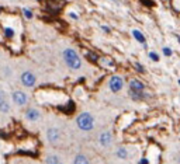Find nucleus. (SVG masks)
<instances>
[{"label":"nucleus","mask_w":180,"mask_h":164,"mask_svg":"<svg viewBox=\"0 0 180 164\" xmlns=\"http://www.w3.org/2000/svg\"><path fill=\"white\" fill-rule=\"evenodd\" d=\"M22 16H24V17L27 18V20H31V18L34 17V13L31 12L30 9H27V7H24V9H22Z\"/></svg>","instance_id":"f3484780"},{"label":"nucleus","mask_w":180,"mask_h":164,"mask_svg":"<svg viewBox=\"0 0 180 164\" xmlns=\"http://www.w3.org/2000/svg\"><path fill=\"white\" fill-rule=\"evenodd\" d=\"M132 37L137 40V42H139L141 45L143 46V48H146V38H145V35L142 34L141 31H138V30H132Z\"/></svg>","instance_id":"9b49d317"},{"label":"nucleus","mask_w":180,"mask_h":164,"mask_svg":"<svg viewBox=\"0 0 180 164\" xmlns=\"http://www.w3.org/2000/svg\"><path fill=\"white\" fill-rule=\"evenodd\" d=\"M115 156H117V158H120V160H127V158L129 157L128 149H127V147H118V149L115 150Z\"/></svg>","instance_id":"f8f14e48"},{"label":"nucleus","mask_w":180,"mask_h":164,"mask_svg":"<svg viewBox=\"0 0 180 164\" xmlns=\"http://www.w3.org/2000/svg\"><path fill=\"white\" fill-rule=\"evenodd\" d=\"M174 38H176V40L179 41V44H180V35L179 34H174Z\"/></svg>","instance_id":"393cba45"},{"label":"nucleus","mask_w":180,"mask_h":164,"mask_svg":"<svg viewBox=\"0 0 180 164\" xmlns=\"http://www.w3.org/2000/svg\"><path fill=\"white\" fill-rule=\"evenodd\" d=\"M25 119L30 122H37L41 119V111L35 107H30L25 111Z\"/></svg>","instance_id":"423d86ee"},{"label":"nucleus","mask_w":180,"mask_h":164,"mask_svg":"<svg viewBox=\"0 0 180 164\" xmlns=\"http://www.w3.org/2000/svg\"><path fill=\"white\" fill-rule=\"evenodd\" d=\"M138 164H149V158H146V157L141 158V160L138 161Z\"/></svg>","instance_id":"5701e85b"},{"label":"nucleus","mask_w":180,"mask_h":164,"mask_svg":"<svg viewBox=\"0 0 180 164\" xmlns=\"http://www.w3.org/2000/svg\"><path fill=\"white\" fill-rule=\"evenodd\" d=\"M6 100H7V94H6L4 90L0 88V101H6Z\"/></svg>","instance_id":"412c9836"},{"label":"nucleus","mask_w":180,"mask_h":164,"mask_svg":"<svg viewBox=\"0 0 180 164\" xmlns=\"http://www.w3.org/2000/svg\"><path fill=\"white\" fill-rule=\"evenodd\" d=\"M101 30H103L104 32H107V34H108V32L111 31V30H110V27H108V26H101Z\"/></svg>","instance_id":"b1692460"},{"label":"nucleus","mask_w":180,"mask_h":164,"mask_svg":"<svg viewBox=\"0 0 180 164\" xmlns=\"http://www.w3.org/2000/svg\"><path fill=\"white\" fill-rule=\"evenodd\" d=\"M148 56H149V59L153 60V62H159V60H160V56L158 55V52H155V51H151V52H149Z\"/></svg>","instance_id":"a211bd4d"},{"label":"nucleus","mask_w":180,"mask_h":164,"mask_svg":"<svg viewBox=\"0 0 180 164\" xmlns=\"http://www.w3.org/2000/svg\"><path fill=\"white\" fill-rule=\"evenodd\" d=\"M11 100H13V102L16 105L24 107V105H27V102L30 101V97H28V94L24 93L22 90H16V91H13V94H11Z\"/></svg>","instance_id":"20e7f679"},{"label":"nucleus","mask_w":180,"mask_h":164,"mask_svg":"<svg viewBox=\"0 0 180 164\" xmlns=\"http://www.w3.org/2000/svg\"><path fill=\"white\" fill-rule=\"evenodd\" d=\"M108 88L110 91H112V93H120L121 90L124 88V80L121 76H112L111 79L108 80Z\"/></svg>","instance_id":"39448f33"},{"label":"nucleus","mask_w":180,"mask_h":164,"mask_svg":"<svg viewBox=\"0 0 180 164\" xmlns=\"http://www.w3.org/2000/svg\"><path fill=\"white\" fill-rule=\"evenodd\" d=\"M128 96L134 101H145V100H148L151 97L146 91H134V90H128Z\"/></svg>","instance_id":"1a4fd4ad"},{"label":"nucleus","mask_w":180,"mask_h":164,"mask_svg":"<svg viewBox=\"0 0 180 164\" xmlns=\"http://www.w3.org/2000/svg\"><path fill=\"white\" fill-rule=\"evenodd\" d=\"M73 164H90V161H89V158H87V156L79 153V154H76V157L73 158Z\"/></svg>","instance_id":"ddd939ff"},{"label":"nucleus","mask_w":180,"mask_h":164,"mask_svg":"<svg viewBox=\"0 0 180 164\" xmlns=\"http://www.w3.org/2000/svg\"><path fill=\"white\" fill-rule=\"evenodd\" d=\"M45 164H61V161H59V157L56 154H51L45 158Z\"/></svg>","instance_id":"2eb2a0df"},{"label":"nucleus","mask_w":180,"mask_h":164,"mask_svg":"<svg viewBox=\"0 0 180 164\" xmlns=\"http://www.w3.org/2000/svg\"><path fill=\"white\" fill-rule=\"evenodd\" d=\"M10 111H11V108H10V104H8L7 100H6V101H0V112L8 114Z\"/></svg>","instance_id":"4468645a"},{"label":"nucleus","mask_w":180,"mask_h":164,"mask_svg":"<svg viewBox=\"0 0 180 164\" xmlns=\"http://www.w3.org/2000/svg\"><path fill=\"white\" fill-rule=\"evenodd\" d=\"M98 142H100V144L103 147L111 146V143H112V133L110 132V130H104V132H101L100 136H98Z\"/></svg>","instance_id":"6e6552de"},{"label":"nucleus","mask_w":180,"mask_h":164,"mask_svg":"<svg viewBox=\"0 0 180 164\" xmlns=\"http://www.w3.org/2000/svg\"><path fill=\"white\" fill-rule=\"evenodd\" d=\"M69 18H72V20H79V16L76 14V13L70 12V13H69Z\"/></svg>","instance_id":"4be33fe9"},{"label":"nucleus","mask_w":180,"mask_h":164,"mask_svg":"<svg viewBox=\"0 0 180 164\" xmlns=\"http://www.w3.org/2000/svg\"><path fill=\"white\" fill-rule=\"evenodd\" d=\"M62 56H63V60L68 65V68H70L72 70H79V69L82 68V59L75 49H72V48L63 49Z\"/></svg>","instance_id":"f257e3e1"},{"label":"nucleus","mask_w":180,"mask_h":164,"mask_svg":"<svg viewBox=\"0 0 180 164\" xmlns=\"http://www.w3.org/2000/svg\"><path fill=\"white\" fill-rule=\"evenodd\" d=\"M145 84L138 79H132L129 80V88L128 90H134V91H145Z\"/></svg>","instance_id":"9d476101"},{"label":"nucleus","mask_w":180,"mask_h":164,"mask_svg":"<svg viewBox=\"0 0 180 164\" xmlns=\"http://www.w3.org/2000/svg\"><path fill=\"white\" fill-rule=\"evenodd\" d=\"M4 37L8 38V40H11V38H14V35H16V31H14L11 27H4Z\"/></svg>","instance_id":"dca6fc26"},{"label":"nucleus","mask_w":180,"mask_h":164,"mask_svg":"<svg viewBox=\"0 0 180 164\" xmlns=\"http://www.w3.org/2000/svg\"><path fill=\"white\" fill-rule=\"evenodd\" d=\"M20 80H21V84L28 88L35 87V84H37V76L30 70L22 72L21 76H20Z\"/></svg>","instance_id":"7ed1b4c3"},{"label":"nucleus","mask_w":180,"mask_h":164,"mask_svg":"<svg viewBox=\"0 0 180 164\" xmlns=\"http://www.w3.org/2000/svg\"><path fill=\"white\" fill-rule=\"evenodd\" d=\"M76 125L80 130H84V132H90L94 128V116L90 112L84 111V112H80L78 116H76Z\"/></svg>","instance_id":"f03ea898"},{"label":"nucleus","mask_w":180,"mask_h":164,"mask_svg":"<svg viewBox=\"0 0 180 164\" xmlns=\"http://www.w3.org/2000/svg\"><path fill=\"white\" fill-rule=\"evenodd\" d=\"M59 139H61V130L58 128H49L47 130V140L49 143H58Z\"/></svg>","instance_id":"0eeeda50"},{"label":"nucleus","mask_w":180,"mask_h":164,"mask_svg":"<svg viewBox=\"0 0 180 164\" xmlns=\"http://www.w3.org/2000/svg\"><path fill=\"white\" fill-rule=\"evenodd\" d=\"M162 52H163V56H166V58H170L172 55H173V51H172V48H169V46H163Z\"/></svg>","instance_id":"6ab92c4d"},{"label":"nucleus","mask_w":180,"mask_h":164,"mask_svg":"<svg viewBox=\"0 0 180 164\" xmlns=\"http://www.w3.org/2000/svg\"><path fill=\"white\" fill-rule=\"evenodd\" d=\"M134 66L137 68V70H138V72H141V73H145V68H143L142 65H139V63L135 62V63H134Z\"/></svg>","instance_id":"aec40b11"}]
</instances>
